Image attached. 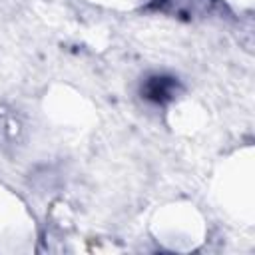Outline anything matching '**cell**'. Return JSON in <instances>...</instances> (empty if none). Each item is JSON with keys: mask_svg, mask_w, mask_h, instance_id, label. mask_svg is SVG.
I'll list each match as a JSON object with an SVG mask.
<instances>
[{"mask_svg": "<svg viewBox=\"0 0 255 255\" xmlns=\"http://www.w3.org/2000/svg\"><path fill=\"white\" fill-rule=\"evenodd\" d=\"M149 233L167 251L189 253L203 245L207 223L203 213L189 201H169L161 205L151 221Z\"/></svg>", "mask_w": 255, "mask_h": 255, "instance_id": "obj_2", "label": "cell"}, {"mask_svg": "<svg viewBox=\"0 0 255 255\" xmlns=\"http://www.w3.org/2000/svg\"><path fill=\"white\" fill-rule=\"evenodd\" d=\"M36 239L34 215L12 189L0 183V253H32Z\"/></svg>", "mask_w": 255, "mask_h": 255, "instance_id": "obj_3", "label": "cell"}, {"mask_svg": "<svg viewBox=\"0 0 255 255\" xmlns=\"http://www.w3.org/2000/svg\"><path fill=\"white\" fill-rule=\"evenodd\" d=\"M42 112L54 126L68 131H88L98 124L96 106L66 84H56L46 92Z\"/></svg>", "mask_w": 255, "mask_h": 255, "instance_id": "obj_4", "label": "cell"}, {"mask_svg": "<svg viewBox=\"0 0 255 255\" xmlns=\"http://www.w3.org/2000/svg\"><path fill=\"white\" fill-rule=\"evenodd\" d=\"M173 82L171 80H167V78H153L149 84H147V88H145V92H147V98H151V100H155V102H163V100H169V102H173L175 98H173Z\"/></svg>", "mask_w": 255, "mask_h": 255, "instance_id": "obj_6", "label": "cell"}, {"mask_svg": "<svg viewBox=\"0 0 255 255\" xmlns=\"http://www.w3.org/2000/svg\"><path fill=\"white\" fill-rule=\"evenodd\" d=\"M167 124L179 135H195L207 124V114H205V108L195 100L177 98L169 102Z\"/></svg>", "mask_w": 255, "mask_h": 255, "instance_id": "obj_5", "label": "cell"}, {"mask_svg": "<svg viewBox=\"0 0 255 255\" xmlns=\"http://www.w3.org/2000/svg\"><path fill=\"white\" fill-rule=\"evenodd\" d=\"M253 175V147L245 145L221 161L211 181V195L217 207L245 225H251L255 217Z\"/></svg>", "mask_w": 255, "mask_h": 255, "instance_id": "obj_1", "label": "cell"}, {"mask_svg": "<svg viewBox=\"0 0 255 255\" xmlns=\"http://www.w3.org/2000/svg\"><path fill=\"white\" fill-rule=\"evenodd\" d=\"M90 4L102 6V8H110V10H120V12H129V10H139L143 6H147L153 0H86Z\"/></svg>", "mask_w": 255, "mask_h": 255, "instance_id": "obj_7", "label": "cell"}]
</instances>
